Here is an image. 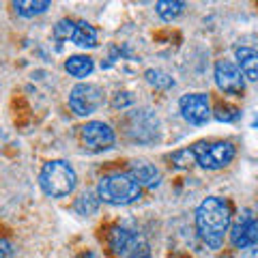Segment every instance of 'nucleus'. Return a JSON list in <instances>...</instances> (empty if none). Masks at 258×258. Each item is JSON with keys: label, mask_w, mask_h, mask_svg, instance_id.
I'll use <instances>...</instances> for the list:
<instances>
[{"label": "nucleus", "mask_w": 258, "mask_h": 258, "mask_svg": "<svg viewBox=\"0 0 258 258\" xmlns=\"http://www.w3.org/2000/svg\"><path fill=\"white\" fill-rule=\"evenodd\" d=\"M101 101H103V93L97 84L80 82L69 93V106L78 116H91L101 106Z\"/></svg>", "instance_id": "nucleus-6"}, {"label": "nucleus", "mask_w": 258, "mask_h": 258, "mask_svg": "<svg viewBox=\"0 0 258 258\" xmlns=\"http://www.w3.org/2000/svg\"><path fill=\"white\" fill-rule=\"evenodd\" d=\"M80 138H82L84 149L93 153H101V151H108L114 144L116 136H114V129L108 123H103V120H91V123H86L80 129Z\"/></svg>", "instance_id": "nucleus-7"}, {"label": "nucleus", "mask_w": 258, "mask_h": 258, "mask_svg": "<svg viewBox=\"0 0 258 258\" xmlns=\"http://www.w3.org/2000/svg\"><path fill=\"white\" fill-rule=\"evenodd\" d=\"M78 47H95L97 45V30L88 22H76V32L71 37Z\"/></svg>", "instance_id": "nucleus-15"}, {"label": "nucleus", "mask_w": 258, "mask_h": 258, "mask_svg": "<svg viewBox=\"0 0 258 258\" xmlns=\"http://www.w3.org/2000/svg\"><path fill=\"white\" fill-rule=\"evenodd\" d=\"M191 149L196 155V164L207 168V170L226 168L237 155V149L232 142H198Z\"/></svg>", "instance_id": "nucleus-4"}, {"label": "nucleus", "mask_w": 258, "mask_h": 258, "mask_svg": "<svg viewBox=\"0 0 258 258\" xmlns=\"http://www.w3.org/2000/svg\"><path fill=\"white\" fill-rule=\"evenodd\" d=\"M144 78H147V82L151 86H155V88H170V86H174L172 76L166 74V71H161V69H149L147 74H144Z\"/></svg>", "instance_id": "nucleus-19"}, {"label": "nucleus", "mask_w": 258, "mask_h": 258, "mask_svg": "<svg viewBox=\"0 0 258 258\" xmlns=\"http://www.w3.org/2000/svg\"><path fill=\"white\" fill-rule=\"evenodd\" d=\"M76 170L62 159H52L41 168L39 185L52 198H64L76 189Z\"/></svg>", "instance_id": "nucleus-3"}, {"label": "nucleus", "mask_w": 258, "mask_h": 258, "mask_svg": "<svg viewBox=\"0 0 258 258\" xmlns=\"http://www.w3.org/2000/svg\"><path fill=\"white\" fill-rule=\"evenodd\" d=\"M13 9L22 18H35V15H41L50 9V3L47 0H18V3H13Z\"/></svg>", "instance_id": "nucleus-16"}, {"label": "nucleus", "mask_w": 258, "mask_h": 258, "mask_svg": "<svg viewBox=\"0 0 258 258\" xmlns=\"http://www.w3.org/2000/svg\"><path fill=\"white\" fill-rule=\"evenodd\" d=\"M157 118L149 110L132 112L127 118V134L134 142H153L157 138Z\"/></svg>", "instance_id": "nucleus-8"}, {"label": "nucleus", "mask_w": 258, "mask_h": 258, "mask_svg": "<svg viewBox=\"0 0 258 258\" xmlns=\"http://www.w3.org/2000/svg\"><path fill=\"white\" fill-rule=\"evenodd\" d=\"M78 258H99V256H97L95 252H82V254H80Z\"/></svg>", "instance_id": "nucleus-25"}, {"label": "nucleus", "mask_w": 258, "mask_h": 258, "mask_svg": "<svg viewBox=\"0 0 258 258\" xmlns=\"http://www.w3.org/2000/svg\"><path fill=\"white\" fill-rule=\"evenodd\" d=\"M132 101H134V97L129 95V93H116V97L112 99V106H114V108H125Z\"/></svg>", "instance_id": "nucleus-23"}, {"label": "nucleus", "mask_w": 258, "mask_h": 258, "mask_svg": "<svg viewBox=\"0 0 258 258\" xmlns=\"http://www.w3.org/2000/svg\"><path fill=\"white\" fill-rule=\"evenodd\" d=\"M172 164L176 168H189L191 164H196V155H194V149H181L172 153Z\"/></svg>", "instance_id": "nucleus-22"}, {"label": "nucleus", "mask_w": 258, "mask_h": 258, "mask_svg": "<svg viewBox=\"0 0 258 258\" xmlns=\"http://www.w3.org/2000/svg\"><path fill=\"white\" fill-rule=\"evenodd\" d=\"M97 207H99V196L93 191H84L82 196L76 200V211L80 215H93L97 211Z\"/></svg>", "instance_id": "nucleus-18"}, {"label": "nucleus", "mask_w": 258, "mask_h": 258, "mask_svg": "<svg viewBox=\"0 0 258 258\" xmlns=\"http://www.w3.org/2000/svg\"><path fill=\"white\" fill-rule=\"evenodd\" d=\"M183 118L191 125H205L209 116H211V108H209V97L205 93H187L181 97L179 101Z\"/></svg>", "instance_id": "nucleus-10"}, {"label": "nucleus", "mask_w": 258, "mask_h": 258, "mask_svg": "<svg viewBox=\"0 0 258 258\" xmlns=\"http://www.w3.org/2000/svg\"><path fill=\"white\" fill-rule=\"evenodd\" d=\"M11 256H13V245H11V241L0 239V258H11Z\"/></svg>", "instance_id": "nucleus-24"}, {"label": "nucleus", "mask_w": 258, "mask_h": 258, "mask_svg": "<svg viewBox=\"0 0 258 258\" xmlns=\"http://www.w3.org/2000/svg\"><path fill=\"white\" fill-rule=\"evenodd\" d=\"M129 174L134 176V181L138 183L140 187H147V189L157 187V185L161 183L159 170L153 164H147V161H136V164L132 166V170H129Z\"/></svg>", "instance_id": "nucleus-12"}, {"label": "nucleus", "mask_w": 258, "mask_h": 258, "mask_svg": "<svg viewBox=\"0 0 258 258\" xmlns=\"http://www.w3.org/2000/svg\"><path fill=\"white\" fill-rule=\"evenodd\" d=\"M230 241H232V245L239 247V249L252 247V245L258 243V220L252 217L249 211H245L239 217V222L232 226Z\"/></svg>", "instance_id": "nucleus-11"}, {"label": "nucleus", "mask_w": 258, "mask_h": 258, "mask_svg": "<svg viewBox=\"0 0 258 258\" xmlns=\"http://www.w3.org/2000/svg\"><path fill=\"white\" fill-rule=\"evenodd\" d=\"M64 69H67L69 76L74 78H86L93 74L95 69V62L91 56H71V58L64 62Z\"/></svg>", "instance_id": "nucleus-14"}, {"label": "nucleus", "mask_w": 258, "mask_h": 258, "mask_svg": "<svg viewBox=\"0 0 258 258\" xmlns=\"http://www.w3.org/2000/svg\"><path fill=\"white\" fill-rule=\"evenodd\" d=\"M232 222V211L228 200H224L220 196H209L196 209V228L198 235L205 243L217 249L224 243V235L228 232Z\"/></svg>", "instance_id": "nucleus-1"}, {"label": "nucleus", "mask_w": 258, "mask_h": 258, "mask_svg": "<svg viewBox=\"0 0 258 258\" xmlns=\"http://www.w3.org/2000/svg\"><path fill=\"white\" fill-rule=\"evenodd\" d=\"M76 32V22L74 20H60L58 24L54 26V37L58 41H69Z\"/></svg>", "instance_id": "nucleus-21"}, {"label": "nucleus", "mask_w": 258, "mask_h": 258, "mask_svg": "<svg viewBox=\"0 0 258 258\" xmlns=\"http://www.w3.org/2000/svg\"><path fill=\"white\" fill-rule=\"evenodd\" d=\"M183 9H185V3H181V0H161V3L155 5L157 15L166 22L176 20L183 13Z\"/></svg>", "instance_id": "nucleus-17"}, {"label": "nucleus", "mask_w": 258, "mask_h": 258, "mask_svg": "<svg viewBox=\"0 0 258 258\" xmlns=\"http://www.w3.org/2000/svg\"><path fill=\"white\" fill-rule=\"evenodd\" d=\"M254 127H256V129H258V118H256V120H254Z\"/></svg>", "instance_id": "nucleus-26"}, {"label": "nucleus", "mask_w": 258, "mask_h": 258, "mask_svg": "<svg viewBox=\"0 0 258 258\" xmlns=\"http://www.w3.org/2000/svg\"><path fill=\"white\" fill-rule=\"evenodd\" d=\"M235 54L243 78L249 82H258V52L249 50V47H237Z\"/></svg>", "instance_id": "nucleus-13"}, {"label": "nucleus", "mask_w": 258, "mask_h": 258, "mask_svg": "<svg viewBox=\"0 0 258 258\" xmlns=\"http://www.w3.org/2000/svg\"><path fill=\"white\" fill-rule=\"evenodd\" d=\"M140 191L142 187L129 172L106 174L97 185V196L108 205H132L140 198Z\"/></svg>", "instance_id": "nucleus-2"}, {"label": "nucleus", "mask_w": 258, "mask_h": 258, "mask_svg": "<svg viewBox=\"0 0 258 258\" xmlns=\"http://www.w3.org/2000/svg\"><path fill=\"white\" fill-rule=\"evenodd\" d=\"M110 247L118 258H151L149 243L138 232L116 226L110 232Z\"/></svg>", "instance_id": "nucleus-5"}, {"label": "nucleus", "mask_w": 258, "mask_h": 258, "mask_svg": "<svg viewBox=\"0 0 258 258\" xmlns=\"http://www.w3.org/2000/svg\"><path fill=\"white\" fill-rule=\"evenodd\" d=\"M215 84L220 91L228 93V95H241L245 91V78L232 60H217L215 62Z\"/></svg>", "instance_id": "nucleus-9"}, {"label": "nucleus", "mask_w": 258, "mask_h": 258, "mask_svg": "<svg viewBox=\"0 0 258 258\" xmlns=\"http://www.w3.org/2000/svg\"><path fill=\"white\" fill-rule=\"evenodd\" d=\"M241 116V110L237 106H230V103H222V106L215 108V118L220 123H235Z\"/></svg>", "instance_id": "nucleus-20"}]
</instances>
